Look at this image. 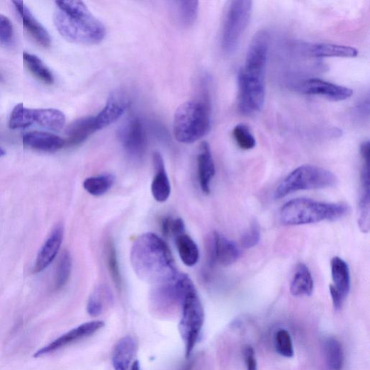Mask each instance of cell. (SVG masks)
<instances>
[{"mask_svg": "<svg viewBox=\"0 0 370 370\" xmlns=\"http://www.w3.org/2000/svg\"><path fill=\"white\" fill-rule=\"evenodd\" d=\"M130 262L140 279L157 285L172 281L179 274L169 246L154 233L143 234L135 240Z\"/></svg>", "mask_w": 370, "mask_h": 370, "instance_id": "1", "label": "cell"}, {"mask_svg": "<svg viewBox=\"0 0 370 370\" xmlns=\"http://www.w3.org/2000/svg\"><path fill=\"white\" fill-rule=\"evenodd\" d=\"M54 23L67 41L79 45H94L106 35L103 24L82 1H57Z\"/></svg>", "mask_w": 370, "mask_h": 370, "instance_id": "2", "label": "cell"}, {"mask_svg": "<svg viewBox=\"0 0 370 370\" xmlns=\"http://www.w3.org/2000/svg\"><path fill=\"white\" fill-rule=\"evenodd\" d=\"M350 211L344 203H325L309 198H296L286 202L280 209V223L286 227L303 226L335 221Z\"/></svg>", "mask_w": 370, "mask_h": 370, "instance_id": "3", "label": "cell"}, {"mask_svg": "<svg viewBox=\"0 0 370 370\" xmlns=\"http://www.w3.org/2000/svg\"><path fill=\"white\" fill-rule=\"evenodd\" d=\"M211 129L210 104L206 101H189L176 110L173 133L181 143L191 144L203 138Z\"/></svg>", "mask_w": 370, "mask_h": 370, "instance_id": "4", "label": "cell"}, {"mask_svg": "<svg viewBox=\"0 0 370 370\" xmlns=\"http://www.w3.org/2000/svg\"><path fill=\"white\" fill-rule=\"evenodd\" d=\"M337 176L329 170L313 165H303L292 171L279 185L274 198L281 199L293 193L322 190L336 186Z\"/></svg>", "mask_w": 370, "mask_h": 370, "instance_id": "5", "label": "cell"}, {"mask_svg": "<svg viewBox=\"0 0 370 370\" xmlns=\"http://www.w3.org/2000/svg\"><path fill=\"white\" fill-rule=\"evenodd\" d=\"M179 332L185 345V354H191L203 325L205 314L195 285L185 293L181 303Z\"/></svg>", "mask_w": 370, "mask_h": 370, "instance_id": "6", "label": "cell"}, {"mask_svg": "<svg viewBox=\"0 0 370 370\" xmlns=\"http://www.w3.org/2000/svg\"><path fill=\"white\" fill-rule=\"evenodd\" d=\"M252 11V2L250 0H235L229 3L221 32V47L225 53L232 54L238 47Z\"/></svg>", "mask_w": 370, "mask_h": 370, "instance_id": "7", "label": "cell"}, {"mask_svg": "<svg viewBox=\"0 0 370 370\" xmlns=\"http://www.w3.org/2000/svg\"><path fill=\"white\" fill-rule=\"evenodd\" d=\"M238 106L242 114L253 116L262 110L266 99L265 78L259 77L240 69Z\"/></svg>", "mask_w": 370, "mask_h": 370, "instance_id": "8", "label": "cell"}, {"mask_svg": "<svg viewBox=\"0 0 370 370\" xmlns=\"http://www.w3.org/2000/svg\"><path fill=\"white\" fill-rule=\"evenodd\" d=\"M206 247L208 262L211 267L215 264L232 266L242 255L240 247L234 241L217 232L209 235Z\"/></svg>", "mask_w": 370, "mask_h": 370, "instance_id": "9", "label": "cell"}, {"mask_svg": "<svg viewBox=\"0 0 370 370\" xmlns=\"http://www.w3.org/2000/svg\"><path fill=\"white\" fill-rule=\"evenodd\" d=\"M119 140L125 152L134 159L142 158L147 149V135L139 118H127L118 129Z\"/></svg>", "mask_w": 370, "mask_h": 370, "instance_id": "10", "label": "cell"}, {"mask_svg": "<svg viewBox=\"0 0 370 370\" xmlns=\"http://www.w3.org/2000/svg\"><path fill=\"white\" fill-rule=\"evenodd\" d=\"M105 323L101 320L91 321L84 323L66 332L48 345L36 352L35 357H41L60 350L72 344L86 339L94 335L104 326Z\"/></svg>", "mask_w": 370, "mask_h": 370, "instance_id": "11", "label": "cell"}, {"mask_svg": "<svg viewBox=\"0 0 370 370\" xmlns=\"http://www.w3.org/2000/svg\"><path fill=\"white\" fill-rule=\"evenodd\" d=\"M299 90L304 94L319 96L332 101H345L353 94V91L349 88L318 79L304 82Z\"/></svg>", "mask_w": 370, "mask_h": 370, "instance_id": "12", "label": "cell"}, {"mask_svg": "<svg viewBox=\"0 0 370 370\" xmlns=\"http://www.w3.org/2000/svg\"><path fill=\"white\" fill-rule=\"evenodd\" d=\"M128 105L129 99L125 94L116 91L111 94L101 112L94 117L97 130L117 122L124 115Z\"/></svg>", "mask_w": 370, "mask_h": 370, "instance_id": "13", "label": "cell"}, {"mask_svg": "<svg viewBox=\"0 0 370 370\" xmlns=\"http://www.w3.org/2000/svg\"><path fill=\"white\" fill-rule=\"evenodd\" d=\"M63 236V225L59 224L54 228L37 255L33 269L34 274L43 272L54 262L60 250Z\"/></svg>", "mask_w": 370, "mask_h": 370, "instance_id": "14", "label": "cell"}, {"mask_svg": "<svg viewBox=\"0 0 370 370\" xmlns=\"http://www.w3.org/2000/svg\"><path fill=\"white\" fill-rule=\"evenodd\" d=\"M23 143L27 149L45 153H54L64 147L65 140L46 132L32 131L23 135Z\"/></svg>", "mask_w": 370, "mask_h": 370, "instance_id": "15", "label": "cell"}, {"mask_svg": "<svg viewBox=\"0 0 370 370\" xmlns=\"http://www.w3.org/2000/svg\"><path fill=\"white\" fill-rule=\"evenodd\" d=\"M23 26L33 38L44 47L51 45V37L47 30L37 20L27 6L22 1L13 2Z\"/></svg>", "mask_w": 370, "mask_h": 370, "instance_id": "16", "label": "cell"}, {"mask_svg": "<svg viewBox=\"0 0 370 370\" xmlns=\"http://www.w3.org/2000/svg\"><path fill=\"white\" fill-rule=\"evenodd\" d=\"M361 190L359 201L358 224L361 231L369 230V157L361 156Z\"/></svg>", "mask_w": 370, "mask_h": 370, "instance_id": "17", "label": "cell"}, {"mask_svg": "<svg viewBox=\"0 0 370 370\" xmlns=\"http://www.w3.org/2000/svg\"><path fill=\"white\" fill-rule=\"evenodd\" d=\"M198 174L201 190L206 194L211 192V184L215 174V167L211 147L207 142H201L197 158Z\"/></svg>", "mask_w": 370, "mask_h": 370, "instance_id": "18", "label": "cell"}, {"mask_svg": "<svg viewBox=\"0 0 370 370\" xmlns=\"http://www.w3.org/2000/svg\"><path fill=\"white\" fill-rule=\"evenodd\" d=\"M155 176L152 183V194L159 203L166 202L171 194V184L166 172L162 156L159 152L153 155Z\"/></svg>", "mask_w": 370, "mask_h": 370, "instance_id": "19", "label": "cell"}, {"mask_svg": "<svg viewBox=\"0 0 370 370\" xmlns=\"http://www.w3.org/2000/svg\"><path fill=\"white\" fill-rule=\"evenodd\" d=\"M330 271L332 284L330 286L346 300L352 286L351 273L348 264L340 257H332L330 262Z\"/></svg>", "mask_w": 370, "mask_h": 370, "instance_id": "20", "label": "cell"}, {"mask_svg": "<svg viewBox=\"0 0 370 370\" xmlns=\"http://www.w3.org/2000/svg\"><path fill=\"white\" fill-rule=\"evenodd\" d=\"M96 131L94 117L80 118L67 128L65 144L67 146L79 145Z\"/></svg>", "mask_w": 370, "mask_h": 370, "instance_id": "21", "label": "cell"}, {"mask_svg": "<svg viewBox=\"0 0 370 370\" xmlns=\"http://www.w3.org/2000/svg\"><path fill=\"white\" fill-rule=\"evenodd\" d=\"M314 290V280L309 268L304 264L296 267L293 274L290 292L293 297H310Z\"/></svg>", "mask_w": 370, "mask_h": 370, "instance_id": "22", "label": "cell"}, {"mask_svg": "<svg viewBox=\"0 0 370 370\" xmlns=\"http://www.w3.org/2000/svg\"><path fill=\"white\" fill-rule=\"evenodd\" d=\"M66 118L60 110L56 108H33V123L50 130L59 132L65 126Z\"/></svg>", "mask_w": 370, "mask_h": 370, "instance_id": "23", "label": "cell"}, {"mask_svg": "<svg viewBox=\"0 0 370 370\" xmlns=\"http://www.w3.org/2000/svg\"><path fill=\"white\" fill-rule=\"evenodd\" d=\"M136 351V343L131 337L121 339L115 347L113 364L115 370H130L132 359Z\"/></svg>", "mask_w": 370, "mask_h": 370, "instance_id": "24", "label": "cell"}, {"mask_svg": "<svg viewBox=\"0 0 370 370\" xmlns=\"http://www.w3.org/2000/svg\"><path fill=\"white\" fill-rule=\"evenodd\" d=\"M308 54L313 57H355L358 51L351 47L335 44L320 43L315 44L308 50Z\"/></svg>", "mask_w": 370, "mask_h": 370, "instance_id": "25", "label": "cell"}, {"mask_svg": "<svg viewBox=\"0 0 370 370\" xmlns=\"http://www.w3.org/2000/svg\"><path fill=\"white\" fill-rule=\"evenodd\" d=\"M23 59L26 67L33 77L47 85L54 84L53 73L39 57L25 52Z\"/></svg>", "mask_w": 370, "mask_h": 370, "instance_id": "26", "label": "cell"}, {"mask_svg": "<svg viewBox=\"0 0 370 370\" xmlns=\"http://www.w3.org/2000/svg\"><path fill=\"white\" fill-rule=\"evenodd\" d=\"M176 245L181 261L189 267L197 264L200 257L199 249L195 241L186 234L175 238Z\"/></svg>", "mask_w": 370, "mask_h": 370, "instance_id": "27", "label": "cell"}, {"mask_svg": "<svg viewBox=\"0 0 370 370\" xmlns=\"http://www.w3.org/2000/svg\"><path fill=\"white\" fill-rule=\"evenodd\" d=\"M116 176L113 174H102L87 178L84 181V189L93 196H101L113 186Z\"/></svg>", "mask_w": 370, "mask_h": 370, "instance_id": "28", "label": "cell"}, {"mask_svg": "<svg viewBox=\"0 0 370 370\" xmlns=\"http://www.w3.org/2000/svg\"><path fill=\"white\" fill-rule=\"evenodd\" d=\"M326 361L330 370H342L344 355L341 343L335 338H328L324 345Z\"/></svg>", "mask_w": 370, "mask_h": 370, "instance_id": "29", "label": "cell"}, {"mask_svg": "<svg viewBox=\"0 0 370 370\" xmlns=\"http://www.w3.org/2000/svg\"><path fill=\"white\" fill-rule=\"evenodd\" d=\"M174 11L179 23L186 27L193 25L198 14V1L174 2Z\"/></svg>", "mask_w": 370, "mask_h": 370, "instance_id": "30", "label": "cell"}, {"mask_svg": "<svg viewBox=\"0 0 370 370\" xmlns=\"http://www.w3.org/2000/svg\"><path fill=\"white\" fill-rule=\"evenodd\" d=\"M106 258L108 270L116 287L120 290L122 288V276L119 267L118 253L116 245L112 240H108L106 244Z\"/></svg>", "mask_w": 370, "mask_h": 370, "instance_id": "31", "label": "cell"}, {"mask_svg": "<svg viewBox=\"0 0 370 370\" xmlns=\"http://www.w3.org/2000/svg\"><path fill=\"white\" fill-rule=\"evenodd\" d=\"M33 125V108L26 107L23 103L17 104L13 109L9 128L12 130L27 128Z\"/></svg>", "mask_w": 370, "mask_h": 370, "instance_id": "32", "label": "cell"}, {"mask_svg": "<svg viewBox=\"0 0 370 370\" xmlns=\"http://www.w3.org/2000/svg\"><path fill=\"white\" fill-rule=\"evenodd\" d=\"M72 271V257L69 252L65 250L61 254L58 264L57 265L55 288L56 290H60L69 281Z\"/></svg>", "mask_w": 370, "mask_h": 370, "instance_id": "33", "label": "cell"}, {"mask_svg": "<svg viewBox=\"0 0 370 370\" xmlns=\"http://www.w3.org/2000/svg\"><path fill=\"white\" fill-rule=\"evenodd\" d=\"M233 138L241 150L248 151L254 149L256 140L248 126L245 124L236 125L232 132Z\"/></svg>", "mask_w": 370, "mask_h": 370, "instance_id": "34", "label": "cell"}, {"mask_svg": "<svg viewBox=\"0 0 370 370\" xmlns=\"http://www.w3.org/2000/svg\"><path fill=\"white\" fill-rule=\"evenodd\" d=\"M110 293L106 289L100 288L96 290L91 296L87 305V312L92 317H98L104 310L105 303L110 298Z\"/></svg>", "mask_w": 370, "mask_h": 370, "instance_id": "35", "label": "cell"}, {"mask_svg": "<svg viewBox=\"0 0 370 370\" xmlns=\"http://www.w3.org/2000/svg\"><path fill=\"white\" fill-rule=\"evenodd\" d=\"M275 348L281 356L291 358L293 356V347L289 332L285 329L277 331L275 340Z\"/></svg>", "mask_w": 370, "mask_h": 370, "instance_id": "36", "label": "cell"}, {"mask_svg": "<svg viewBox=\"0 0 370 370\" xmlns=\"http://www.w3.org/2000/svg\"><path fill=\"white\" fill-rule=\"evenodd\" d=\"M262 232L258 222L254 220L249 228L241 235L240 243L243 248L251 249L260 242Z\"/></svg>", "mask_w": 370, "mask_h": 370, "instance_id": "37", "label": "cell"}, {"mask_svg": "<svg viewBox=\"0 0 370 370\" xmlns=\"http://www.w3.org/2000/svg\"><path fill=\"white\" fill-rule=\"evenodd\" d=\"M13 36V26L6 16L0 14V43H10Z\"/></svg>", "mask_w": 370, "mask_h": 370, "instance_id": "38", "label": "cell"}, {"mask_svg": "<svg viewBox=\"0 0 370 370\" xmlns=\"http://www.w3.org/2000/svg\"><path fill=\"white\" fill-rule=\"evenodd\" d=\"M247 370H257V360L254 349L251 346H246L243 351Z\"/></svg>", "mask_w": 370, "mask_h": 370, "instance_id": "39", "label": "cell"}, {"mask_svg": "<svg viewBox=\"0 0 370 370\" xmlns=\"http://www.w3.org/2000/svg\"><path fill=\"white\" fill-rule=\"evenodd\" d=\"M185 234V225L184 220L179 218L172 220L171 224V236L176 237Z\"/></svg>", "mask_w": 370, "mask_h": 370, "instance_id": "40", "label": "cell"}, {"mask_svg": "<svg viewBox=\"0 0 370 370\" xmlns=\"http://www.w3.org/2000/svg\"><path fill=\"white\" fill-rule=\"evenodd\" d=\"M329 291L332 302V305L336 310H340L344 305L345 300L342 298V296L337 292L334 288L329 286Z\"/></svg>", "mask_w": 370, "mask_h": 370, "instance_id": "41", "label": "cell"}, {"mask_svg": "<svg viewBox=\"0 0 370 370\" xmlns=\"http://www.w3.org/2000/svg\"><path fill=\"white\" fill-rule=\"evenodd\" d=\"M172 218L170 217H165L161 222V228L163 235L166 237L171 236V224Z\"/></svg>", "mask_w": 370, "mask_h": 370, "instance_id": "42", "label": "cell"}, {"mask_svg": "<svg viewBox=\"0 0 370 370\" xmlns=\"http://www.w3.org/2000/svg\"><path fill=\"white\" fill-rule=\"evenodd\" d=\"M130 370H140V363L138 361H134L131 366Z\"/></svg>", "mask_w": 370, "mask_h": 370, "instance_id": "43", "label": "cell"}, {"mask_svg": "<svg viewBox=\"0 0 370 370\" xmlns=\"http://www.w3.org/2000/svg\"><path fill=\"white\" fill-rule=\"evenodd\" d=\"M6 155V151L3 149L1 146H0V158H2Z\"/></svg>", "mask_w": 370, "mask_h": 370, "instance_id": "44", "label": "cell"}]
</instances>
